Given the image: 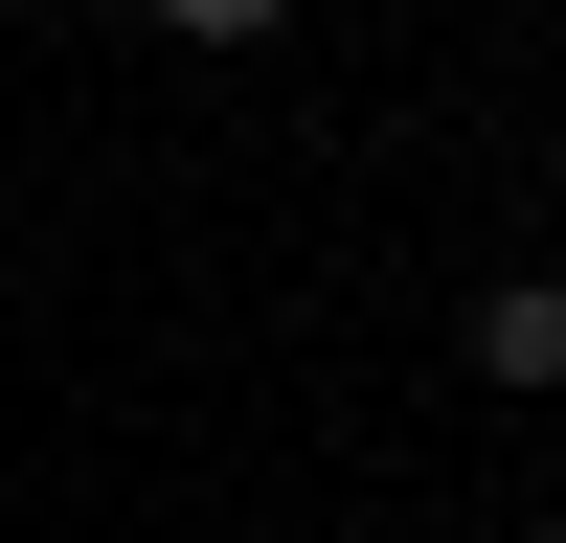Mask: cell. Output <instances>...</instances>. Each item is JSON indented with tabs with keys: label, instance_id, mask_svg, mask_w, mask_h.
I'll use <instances>...</instances> for the list:
<instances>
[{
	"label": "cell",
	"instance_id": "cell-1",
	"mask_svg": "<svg viewBox=\"0 0 566 543\" xmlns=\"http://www.w3.org/2000/svg\"><path fill=\"white\" fill-rule=\"evenodd\" d=\"M453 340H476V385H566V295H522V272H499Z\"/></svg>",
	"mask_w": 566,
	"mask_h": 543
},
{
	"label": "cell",
	"instance_id": "cell-2",
	"mask_svg": "<svg viewBox=\"0 0 566 543\" xmlns=\"http://www.w3.org/2000/svg\"><path fill=\"white\" fill-rule=\"evenodd\" d=\"M159 23H181V45H272L295 0H159Z\"/></svg>",
	"mask_w": 566,
	"mask_h": 543
},
{
	"label": "cell",
	"instance_id": "cell-3",
	"mask_svg": "<svg viewBox=\"0 0 566 543\" xmlns=\"http://www.w3.org/2000/svg\"><path fill=\"white\" fill-rule=\"evenodd\" d=\"M544 159H566V136H544Z\"/></svg>",
	"mask_w": 566,
	"mask_h": 543
},
{
	"label": "cell",
	"instance_id": "cell-4",
	"mask_svg": "<svg viewBox=\"0 0 566 543\" xmlns=\"http://www.w3.org/2000/svg\"><path fill=\"white\" fill-rule=\"evenodd\" d=\"M544 543H566V521H544Z\"/></svg>",
	"mask_w": 566,
	"mask_h": 543
}]
</instances>
